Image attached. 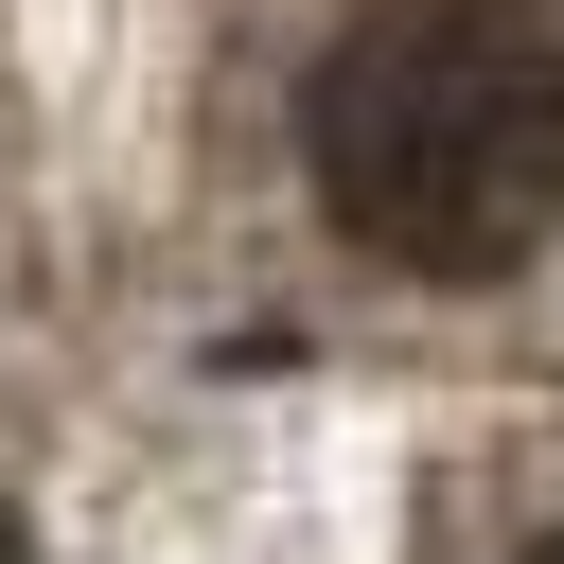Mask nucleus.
Listing matches in <instances>:
<instances>
[{
    "mask_svg": "<svg viewBox=\"0 0 564 564\" xmlns=\"http://www.w3.org/2000/svg\"><path fill=\"white\" fill-rule=\"evenodd\" d=\"M317 212L405 282H511L564 229V0H370L300 88Z\"/></svg>",
    "mask_w": 564,
    "mask_h": 564,
    "instance_id": "1",
    "label": "nucleus"
},
{
    "mask_svg": "<svg viewBox=\"0 0 564 564\" xmlns=\"http://www.w3.org/2000/svg\"><path fill=\"white\" fill-rule=\"evenodd\" d=\"M0 564H35V546H18V529H0Z\"/></svg>",
    "mask_w": 564,
    "mask_h": 564,
    "instance_id": "2",
    "label": "nucleus"
},
{
    "mask_svg": "<svg viewBox=\"0 0 564 564\" xmlns=\"http://www.w3.org/2000/svg\"><path fill=\"white\" fill-rule=\"evenodd\" d=\"M529 564H564V546H529Z\"/></svg>",
    "mask_w": 564,
    "mask_h": 564,
    "instance_id": "3",
    "label": "nucleus"
}]
</instances>
